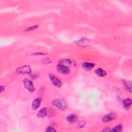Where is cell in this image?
<instances>
[{"mask_svg": "<svg viewBox=\"0 0 132 132\" xmlns=\"http://www.w3.org/2000/svg\"><path fill=\"white\" fill-rule=\"evenodd\" d=\"M94 72L97 76H100V77H105L106 75V72L104 70H103L101 68L96 69L95 70Z\"/></svg>", "mask_w": 132, "mask_h": 132, "instance_id": "7c38bea8", "label": "cell"}, {"mask_svg": "<svg viewBox=\"0 0 132 132\" xmlns=\"http://www.w3.org/2000/svg\"><path fill=\"white\" fill-rule=\"evenodd\" d=\"M131 103L132 102L130 98H125L122 101V106L125 109L129 110L131 107Z\"/></svg>", "mask_w": 132, "mask_h": 132, "instance_id": "30bf717a", "label": "cell"}, {"mask_svg": "<svg viewBox=\"0 0 132 132\" xmlns=\"http://www.w3.org/2000/svg\"><path fill=\"white\" fill-rule=\"evenodd\" d=\"M47 109L46 108H43L38 112L37 116L39 118H43L47 116Z\"/></svg>", "mask_w": 132, "mask_h": 132, "instance_id": "4fadbf2b", "label": "cell"}, {"mask_svg": "<svg viewBox=\"0 0 132 132\" xmlns=\"http://www.w3.org/2000/svg\"><path fill=\"white\" fill-rule=\"evenodd\" d=\"M57 71L62 74H68L70 72V69L68 66L59 63L57 65Z\"/></svg>", "mask_w": 132, "mask_h": 132, "instance_id": "277c9868", "label": "cell"}, {"mask_svg": "<svg viewBox=\"0 0 132 132\" xmlns=\"http://www.w3.org/2000/svg\"><path fill=\"white\" fill-rule=\"evenodd\" d=\"M123 129V125L122 124H119L118 125H116L113 127L112 129H111V131H114V132H120Z\"/></svg>", "mask_w": 132, "mask_h": 132, "instance_id": "9a60e30c", "label": "cell"}, {"mask_svg": "<svg viewBox=\"0 0 132 132\" xmlns=\"http://www.w3.org/2000/svg\"><path fill=\"white\" fill-rule=\"evenodd\" d=\"M89 42V40L88 39L84 38L80 39L79 40L76 41L75 43L78 45V46H86L88 45V43Z\"/></svg>", "mask_w": 132, "mask_h": 132, "instance_id": "8fae6325", "label": "cell"}, {"mask_svg": "<svg viewBox=\"0 0 132 132\" xmlns=\"http://www.w3.org/2000/svg\"><path fill=\"white\" fill-rule=\"evenodd\" d=\"M23 84L25 88L30 92H34L35 88L31 80L28 79H25L23 80Z\"/></svg>", "mask_w": 132, "mask_h": 132, "instance_id": "7a4b0ae2", "label": "cell"}, {"mask_svg": "<svg viewBox=\"0 0 132 132\" xmlns=\"http://www.w3.org/2000/svg\"><path fill=\"white\" fill-rule=\"evenodd\" d=\"M116 118V114L114 113H108L104 115V116L102 118V121L105 123L109 122L113 120Z\"/></svg>", "mask_w": 132, "mask_h": 132, "instance_id": "8992f818", "label": "cell"}, {"mask_svg": "<svg viewBox=\"0 0 132 132\" xmlns=\"http://www.w3.org/2000/svg\"><path fill=\"white\" fill-rule=\"evenodd\" d=\"M74 62H72L71 60L70 59H64V60H62L61 61V62H60L59 63H62L64 65H65L67 66H68V65H72V64Z\"/></svg>", "mask_w": 132, "mask_h": 132, "instance_id": "2e32d148", "label": "cell"}, {"mask_svg": "<svg viewBox=\"0 0 132 132\" xmlns=\"http://www.w3.org/2000/svg\"><path fill=\"white\" fill-rule=\"evenodd\" d=\"M111 131V129H110L109 127H106L102 130V131Z\"/></svg>", "mask_w": 132, "mask_h": 132, "instance_id": "44dd1931", "label": "cell"}, {"mask_svg": "<svg viewBox=\"0 0 132 132\" xmlns=\"http://www.w3.org/2000/svg\"><path fill=\"white\" fill-rule=\"evenodd\" d=\"M95 66L94 63L89 62H85L82 64V68L85 71H89L92 69Z\"/></svg>", "mask_w": 132, "mask_h": 132, "instance_id": "9c48e42d", "label": "cell"}, {"mask_svg": "<svg viewBox=\"0 0 132 132\" xmlns=\"http://www.w3.org/2000/svg\"><path fill=\"white\" fill-rule=\"evenodd\" d=\"M66 120L70 124H74L77 121L78 117L76 114L72 113L68 115L67 117L66 118Z\"/></svg>", "mask_w": 132, "mask_h": 132, "instance_id": "52a82bcc", "label": "cell"}, {"mask_svg": "<svg viewBox=\"0 0 132 132\" xmlns=\"http://www.w3.org/2000/svg\"><path fill=\"white\" fill-rule=\"evenodd\" d=\"M56 131V129L54 127L51 126H48L45 130V131H47V132H55Z\"/></svg>", "mask_w": 132, "mask_h": 132, "instance_id": "e0dca14e", "label": "cell"}, {"mask_svg": "<svg viewBox=\"0 0 132 132\" xmlns=\"http://www.w3.org/2000/svg\"><path fill=\"white\" fill-rule=\"evenodd\" d=\"M85 124H86V122L84 121H80L78 122V123L77 124V126L79 128H82L85 126Z\"/></svg>", "mask_w": 132, "mask_h": 132, "instance_id": "d6986e66", "label": "cell"}, {"mask_svg": "<svg viewBox=\"0 0 132 132\" xmlns=\"http://www.w3.org/2000/svg\"><path fill=\"white\" fill-rule=\"evenodd\" d=\"M16 72L19 74H30L31 72V69L29 65H25L22 66V67L18 68L17 69H16Z\"/></svg>", "mask_w": 132, "mask_h": 132, "instance_id": "3957f363", "label": "cell"}, {"mask_svg": "<svg viewBox=\"0 0 132 132\" xmlns=\"http://www.w3.org/2000/svg\"><path fill=\"white\" fill-rule=\"evenodd\" d=\"M41 102V98L40 97L36 98L32 102V104H31L32 109L33 110L37 109L39 107Z\"/></svg>", "mask_w": 132, "mask_h": 132, "instance_id": "ba28073f", "label": "cell"}, {"mask_svg": "<svg viewBox=\"0 0 132 132\" xmlns=\"http://www.w3.org/2000/svg\"><path fill=\"white\" fill-rule=\"evenodd\" d=\"M38 27V25H35L32 26H31V27H29L27 28L25 30H26V31H31V30H34L36 29Z\"/></svg>", "mask_w": 132, "mask_h": 132, "instance_id": "ac0fdd59", "label": "cell"}, {"mask_svg": "<svg viewBox=\"0 0 132 132\" xmlns=\"http://www.w3.org/2000/svg\"><path fill=\"white\" fill-rule=\"evenodd\" d=\"M52 104L62 111L66 110L68 108L67 102L62 98L54 99L52 101Z\"/></svg>", "mask_w": 132, "mask_h": 132, "instance_id": "6da1fadb", "label": "cell"}, {"mask_svg": "<svg viewBox=\"0 0 132 132\" xmlns=\"http://www.w3.org/2000/svg\"><path fill=\"white\" fill-rule=\"evenodd\" d=\"M3 91H4V87L3 86H1V92H2Z\"/></svg>", "mask_w": 132, "mask_h": 132, "instance_id": "7402d4cb", "label": "cell"}, {"mask_svg": "<svg viewBox=\"0 0 132 132\" xmlns=\"http://www.w3.org/2000/svg\"><path fill=\"white\" fill-rule=\"evenodd\" d=\"M49 78L50 79L52 84L57 87H60L62 85V82L60 79L56 76L52 74L49 75Z\"/></svg>", "mask_w": 132, "mask_h": 132, "instance_id": "5b68a950", "label": "cell"}, {"mask_svg": "<svg viewBox=\"0 0 132 132\" xmlns=\"http://www.w3.org/2000/svg\"><path fill=\"white\" fill-rule=\"evenodd\" d=\"M46 54H47V53H43V52H38V53L33 54V55H45Z\"/></svg>", "mask_w": 132, "mask_h": 132, "instance_id": "ffe728a7", "label": "cell"}, {"mask_svg": "<svg viewBox=\"0 0 132 132\" xmlns=\"http://www.w3.org/2000/svg\"><path fill=\"white\" fill-rule=\"evenodd\" d=\"M123 85L125 89L130 93L131 92V82L130 81L128 80H124Z\"/></svg>", "mask_w": 132, "mask_h": 132, "instance_id": "5bb4252c", "label": "cell"}]
</instances>
